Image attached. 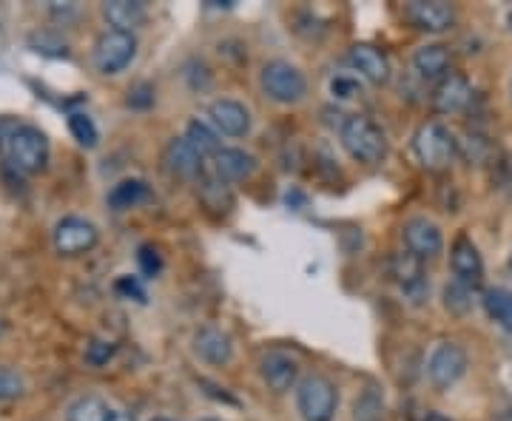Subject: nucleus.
Listing matches in <instances>:
<instances>
[{
	"instance_id": "obj_40",
	"label": "nucleus",
	"mask_w": 512,
	"mask_h": 421,
	"mask_svg": "<svg viewBox=\"0 0 512 421\" xmlns=\"http://www.w3.org/2000/svg\"><path fill=\"white\" fill-rule=\"evenodd\" d=\"M202 421H217V419H202Z\"/></svg>"
},
{
	"instance_id": "obj_23",
	"label": "nucleus",
	"mask_w": 512,
	"mask_h": 421,
	"mask_svg": "<svg viewBox=\"0 0 512 421\" xmlns=\"http://www.w3.org/2000/svg\"><path fill=\"white\" fill-rule=\"evenodd\" d=\"M151 200V185L146 180H120L109 191V205L114 211H128V208H137L143 202Z\"/></svg>"
},
{
	"instance_id": "obj_39",
	"label": "nucleus",
	"mask_w": 512,
	"mask_h": 421,
	"mask_svg": "<svg viewBox=\"0 0 512 421\" xmlns=\"http://www.w3.org/2000/svg\"><path fill=\"white\" fill-rule=\"evenodd\" d=\"M154 421H171V419H154Z\"/></svg>"
},
{
	"instance_id": "obj_35",
	"label": "nucleus",
	"mask_w": 512,
	"mask_h": 421,
	"mask_svg": "<svg viewBox=\"0 0 512 421\" xmlns=\"http://www.w3.org/2000/svg\"><path fill=\"white\" fill-rule=\"evenodd\" d=\"M330 92H333V97H353V94L359 92V86L350 77H336L330 83Z\"/></svg>"
},
{
	"instance_id": "obj_10",
	"label": "nucleus",
	"mask_w": 512,
	"mask_h": 421,
	"mask_svg": "<svg viewBox=\"0 0 512 421\" xmlns=\"http://www.w3.org/2000/svg\"><path fill=\"white\" fill-rule=\"evenodd\" d=\"M402 239L404 248H407L410 254H416L421 262L436 259L441 254V248H444L441 228L433 220H427V217H410V220L404 222Z\"/></svg>"
},
{
	"instance_id": "obj_41",
	"label": "nucleus",
	"mask_w": 512,
	"mask_h": 421,
	"mask_svg": "<svg viewBox=\"0 0 512 421\" xmlns=\"http://www.w3.org/2000/svg\"><path fill=\"white\" fill-rule=\"evenodd\" d=\"M510 94H512V83H510Z\"/></svg>"
},
{
	"instance_id": "obj_38",
	"label": "nucleus",
	"mask_w": 512,
	"mask_h": 421,
	"mask_svg": "<svg viewBox=\"0 0 512 421\" xmlns=\"http://www.w3.org/2000/svg\"><path fill=\"white\" fill-rule=\"evenodd\" d=\"M3 330H6V322H3V319H0V336H3Z\"/></svg>"
},
{
	"instance_id": "obj_33",
	"label": "nucleus",
	"mask_w": 512,
	"mask_h": 421,
	"mask_svg": "<svg viewBox=\"0 0 512 421\" xmlns=\"http://www.w3.org/2000/svg\"><path fill=\"white\" fill-rule=\"evenodd\" d=\"M154 103V86L151 83H137L134 89H128V106L131 109H148Z\"/></svg>"
},
{
	"instance_id": "obj_5",
	"label": "nucleus",
	"mask_w": 512,
	"mask_h": 421,
	"mask_svg": "<svg viewBox=\"0 0 512 421\" xmlns=\"http://www.w3.org/2000/svg\"><path fill=\"white\" fill-rule=\"evenodd\" d=\"M296 407L305 421H333L339 407V393L328 376L311 373L296 385Z\"/></svg>"
},
{
	"instance_id": "obj_27",
	"label": "nucleus",
	"mask_w": 512,
	"mask_h": 421,
	"mask_svg": "<svg viewBox=\"0 0 512 421\" xmlns=\"http://www.w3.org/2000/svg\"><path fill=\"white\" fill-rule=\"evenodd\" d=\"M69 131H72V137L77 140V146L83 148H94L97 140H100V131L94 126V120L89 114H83V111L69 114Z\"/></svg>"
},
{
	"instance_id": "obj_37",
	"label": "nucleus",
	"mask_w": 512,
	"mask_h": 421,
	"mask_svg": "<svg viewBox=\"0 0 512 421\" xmlns=\"http://www.w3.org/2000/svg\"><path fill=\"white\" fill-rule=\"evenodd\" d=\"M111 421H134L131 416H123V413H114V419Z\"/></svg>"
},
{
	"instance_id": "obj_11",
	"label": "nucleus",
	"mask_w": 512,
	"mask_h": 421,
	"mask_svg": "<svg viewBox=\"0 0 512 421\" xmlns=\"http://www.w3.org/2000/svg\"><path fill=\"white\" fill-rule=\"evenodd\" d=\"M404 18L410 20L419 32L441 35L456 23V9L444 0H413L404 6Z\"/></svg>"
},
{
	"instance_id": "obj_25",
	"label": "nucleus",
	"mask_w": 512,
	"mask_h": 421,
	"mask_svg": "<svg viewBox=\"0 0 512 421\" xmlns=\"http://www.w3.org/2000/svg\"><path fill=\"white\" fill-rule=\"evenodd\" d=\"M220 137H222L220 131L214 129L211 123H205V120H191V123H188V129H185V140L197 148L202 157H205V154H211V157H214V154L220 151L222 148Z\"/></svg>"
},
{
	"instance_id": "obj_17",
	"label": "nucleus",
	"mask_w": 512,
	"mask_h": 421,
	"mask_svg": "<svg viewBox=\"0 0 512 421\" xmlns=\"http://www.w3.org/2000/svg\"><path fill=\"white\" fill-rule=\"evenodd\" d=\"M259 376L268 385V390L288 393L291 387H296V379H299V362L282 350H271L259 359Z\"/></svg>"
},
{
	"instance_id": "obj_8",
	"label": "nucleus",
	"mask_w": 512,
	"mask_h": 421,
	"mask_svg": "<svg viewBox=\"0 0 512 421\" xmlns=\"http://www.w3.org/2000/svg\"><path fill=\"white\" fill-rule=\"evenodd\" d=\"M390 276L396 279V285L402 288V296L410 305H421L427 299L430 282L424 274V262L416 254H410L407 248L390 257Z\"/></svg>"
},
{
	"instance_id": "obj_7",
	"label": "nucleus",
	"mask_w": 512,
	"mask_h": 421,
	"mask_svg": "<svg viewBox=\"0 0 512 421\" xmlns=\"http://www.w3.org/2000/svg\"><path fill=\"white\" fill-rule=\"evenodd\" d=\"M467 350L458 342H439L427 359V379L436 390H450L467 373Z\"/></svg>"
},
{
	"instance_id": "obj_14",
	"label": "nucleus",
	"mask_w": 512,
	"mask_h": 421,
	"mask_svg": "<svg viewBox=\"0 0 512 421\" xmlns=\"http://www.w3.org/2000/svg\"><path fill=\"white\" fill-rule=\"evenodd\" d=\"M450 268H453L456 282H461V285H467V288H473V291L481 285V279H484V259L478 254L473 239L461 234V237L453 242V248H450Z\"/></svg>"
},
{
	"instance_id": "obj_30",
	"label": "nucleus",
	"mask_w": 512,
	"mask_h": 421,
	"mask_svg": "<svg viewBox=\"0 0 512 421\" xmlns=\"http://www.w3.org/2000/svg\"><path fill=\"white\" fill-rule=\"evenodd\" d=\"M23 390H26V382H23V376H20L18 370L0 365V402L18 399V396H23Z\"/></svg>"
},
{
	"instance_id": "obj_18",
	"label": "nucleus",
	"mask_w": 512,
	"mask_h": 421,
	"mask_svg": "<svg viewBox=\"0 0 512 421\" xmlns=\"http://www.w3.org/2000/svg\"><path fill=\"white\" fill-rule=\"evenodd\" d=\"M211 171L222 177L225 183H242L248 177H254L256 157L245 148L222 146L214 157H211Z\"/></svg>"
},
{
	"instance_id": "obj_1",
	"label": "nucleus",
	"mask_w": 512,
	"mask_h": 421,
	"mask_svg": "<svg viewBox=\"0 0 512 421\" xmlns=\"http://www.w3.org/2000/svg\"><path fill=\"white\" fill-rule=\"evenodd\" d=\"M0 154L18 174H40L49 165V140L37 126L0 117Z\"/></svg>"
},
{
	"instance_id": "obj_12",
	"label": "nucleus",
	"mask_w": 512,
	"mask_h": 421,
	"mask_svg": "<svg viewBox=\"0 0 512 421\" xmlns=\"http://www.w3.org/2000/svg\"><path fill=\"white\" fill-rule=\"evenodd\" d=\"M473 103V86L464 74H447L430 94V106L436 114H461Z\"/></svg>"
},
{
	"instance_id": "obj_3",
	"label": "nucleus",
	"mask_w": 512,
	"mask_h": 421,
	"mask_svg": "<svg viewBox=\"0 0 512 421\" xmlns=\"http://www.w3.org/2000/svg\"><path fill=\"white\" fill-rule=\"evenodd\" d=\"M262 94L279 106H296L308 94V77L288 60H268L259 72Z\"/></svg>"
},
{
	"instance_id": "obj_26",
	"label": "nucleus",
	"mask_w": 512,
	"mask_h": 421,
	"mask_svg": "<svg viewBox=\"0 0 512 421\" xmlns=\"http://www.w3.org/2000/svg\"><path fill=\"white\" fill-rule=\"evenodd\" d=\"M114 410L97 396H83L66 410V421H111Z\"/></svg>"
},
{
	"instance_id": "obj_13",
	"label": "nucleus",
	"mask_w": 512,
	"mask_h": 421,
	"mask_svg": "<svg viewBox=\"0 0 512 421\" xmlns=\"http://www.w3.org/2000/svg\"><path fill=\"white\" fill-rule=\"evenodd\" d=\"M163 165L171 177H180V180H197L205 174V157L185 137H174L165 146Z\"/></svg>"
},
{
	"instance_id": "obj_22",
	"label": "nucleus",
	"mask_w": 512,
	"mask_h": 421,
	"mask_svg": "<svg viewBox=\"0 0 512 421\" xmlns=\"http://www.w3.org/2000/svg\"><path fill=\"white\" fill-rule=\"evenodd\" d=\"M103 18L109 20L114 32L134 35V29H140L146 23L148 9L140 0H109V3H103Z\"/></svg>"
},
{
	"instance_id": "obj_36",
	"label": "nucleus",
	"mask_w": 512,
	"mask_h": 421,
	"mask_svg": "<svg viewBox=\"0 0 512 421\" xmlns=\"http://www.w3.org/2000/svg\"><path fill=\"white\" fill-rule=\"evenodd\" d=\"M421 421H453V419H447V416H441V413H427Z\"/></svg>"
},
{
	"instance_id": "obj_28",
	"label": "nucleus",
	"mask_w": 512,
	"mask_h": 421,
	"mask_svg": "<svg viewBox=\"0 0 512 421\" xmlns=\"http://www.w3.org/2000/svg\"><path fill=\"white\" fill-rule=\"evenodd\" d=\"M444 308L453 313V316L470 313V308H473V288L461 285L456 279L450 285H444Z\"/></svg>"
},
{
	"instance_id": "obj_24",
	"label": "nucleus",
	"mask_w": 512,
	"mask_h": 421,
	"mask_svg": "<svg viewBox=\"0 0 512 421\" xmlns=\"http://www.w3.org/2000/svg\"><path fill=\"white\" fill-rule=\"evenodd\" d=\"M481 302H484V311L487 316L498 322V325H504V328H512V291L510 288H487L484 296H481Z\"/></svg>"
},
{
	"instance_id": "obj_9",
	"label": "nucleus",
	"mask_w": 512,
	"mask_h": 421,
	"mask_svg": "<svg viewBox=\"0 0 512 421\" xmlns=\"http://www.w3.org/2000/svg\"><path fill=\"white\" fill-rule=\"evenodd\" d=\"M100 239V231L97 225L83 217H63V220L55 225V234H52V242H55L57 254L63 257H80V254H89L94 245Z\"/></svg>"
},
{
	"instance_id": "obj_21",
	"label": "nucleus",
	"mask_w": 512,
	"mask_h": 421,
	"mask_svg": "<svg viewBox=\"0 0 512 421\" xmlns=\"http://www.w3.org/2000/svg\"><path fill=\"white\" fill-rule=\"evenodd\" d=\"M197 197H200L202 208L208 214H228L234 208V191H231V183H225L222 177H217L214 171H205L200 177V185H197Z\"/></svg>"
},
{
	"instance_id": "obj_32",
	"label": "nucleus",
	"mask_w": 512,
	"mask_h": 421,
	"mask_svg": "<svg viewBox=\"0 0 512 421\" xmlns=\"http://www.w3.org/2000/svg\"><path fill=\"white\" fill-rule=\"evenodd\" d=\"M137 262H140V271H143L146 276H157L160 271H163V259H160V254H157L151 245H143V248H140Z\"/></svg>"
},
{
	"instance_id": "obj_6",
	"label": "nucleus",
	"mask_w": 512,
	"mask_h": 421,
	"mask_svg": "<svg viewBox=\"0 0 512 421\" xmlns=\"http://www.w3.org/2000/svg\"><path fill=\"white\" fill-rule=\"evenodd\" d=\"M137 57V37L131 32H103L94 43V66L100 74H120Z\"/></svg>"
},
{
	"instance_id": "obj_42",
	"label": "nucleus",
	"mask_w": 512,
	"mask_h": 421,
	"mask_svg": "<svg viewBox=\"0 0 512 421\" xmlns=\"http://www.w3.org/2000/svg\"><path fill=\"white\" fill-rule=\"evenodd\" d=\"M510 265H512V259H510Z\"/></svg>"
},
{
	"instance_id": "obj_34",
	"label": "nucleus",
	"mask_w": 512,
	"mask_h": 421,
	"mask_svg": "<svg viewBox=\"0 0 512 421\" xmlns=\"http://www.w3.org/2000/svg\"><path fill=\"white\" fill-rule=\"evenodd\" d=\"M114 288H117V293H123V296H128V299H137V302H146V291L140 288V282H137L134 276H120Z\"/></svg>"
},
{
	"instance_id": "obj_43",
	"label": "nucleus",
	"mask_w": 512,
	"mask_h": 421,
	"mask_svg": "<svg viewBox=\"0 0 512 421\" xmlns=\"http://www.w3.org/2000/svg\"><path fill=\"white\" fill-rule=\"evenodd\" d=\"M510 20H512V18H510Z\"/></svg>"
},
{
	"instance_id": "obj_4",
	"label": "nucleus",
	"mask_w": 512,
	"mask_h": 421,
	"mask_svg": "<svg viewBox=\"0 0 512 421\" xmlns=\"http://www.w3.org/2000/svg\"><path fill=\"white\" fill-rule=\"evenodd\" d=\"M413 151L421 168L427 171H447L458 154V140L450 134V129L439 120L421 123L413 134Z\"/></svg>"
},
{
	"instance_id": "obj_29",
	"label": "nucleus",
	"mask_w": 512,
	"mask_h": 421,
	"mask_svg": "<svg viewBox=\"0 0 512 421\" xmlns=\"http://www.w3.org/2000/svg\"><path fill=\"white\" fill-rule=\"evenodd\" d=\"M353 416H356V421H382L384 399L379 396V390H373V387L365 390L353 404Z\"/></svg>"
},
{
	"instance_id": "obj_20",
	"label": "nucleus",
	"mask_w": 512,
	"mask_h": 421,
	"mask_svg": "<svg viewBox=\"0 0 512 421\" xmlns=\"http://www.w3.org/2000/svg\"><path fill=\"white\" fill-rule=\"evenodd\" d=\"M450 66H453V55L444 43H424L416 49L413 55V69L419 74L421 80H444L450 74Z\"/></svg>"
},
{
	"instance_id": "obj_2",
	"label": "nucleus",
	"mask_w": 512,
	"mask_h": 421,
	"mask_svg": "<svg viewBox=\"0 0 512 421\" xmlns=\"http://www.w3.org/2000/svg\"><path fill=\"white\" fill-rule=\"evenodd\" d=\"M339 143L356 163L362 165H379L387 157L384 131L365 114H348L339 123Z\"/></svg>"
},
{
	"instance_id": "obj_16",
	"label": "nucleus",
	"mask_w": 512,
	"mask_h": 421,
	"mask_svg": "<svg viewBox=\"0 0 512 421\" xmlns=\"http://www.w3.org/2000/svg\"><path fill=\"white\" fill-rule=\"evenodd\" d=\"M208 123L225 137H245L251 131V111L239 100L220 97L208 106Z\"/></svg>"
},
{
	"instance_id": "obj_31",
	"label": "nucleus",
	"mask_w": 512,
	"mask_h": 421,
	"mask_svg": "<svg viewBox=\"0 0 512 421\" xmlns=\"http://www.w3.org/2000/svg\"><path fill=\"white\" fill-rule=\"evenodd\" d=\"M114 353H117V345H114V342H109V339H92V342L86 345L83 359H86V365L103 367V365H109Z\"/></svg>"
},
{
	"instance_id": "obj_19",
	"label": "nucleus",
	"mask_w": 512,
	"mask_h": 421,
	"mask_svg": "<svg viewBox=\"0 0 512 421\" xmlns=\"http://www.w3.org/2000/svg\"><path fill=\"white\" fill-rule=\"evenodd\" d=\"M194 353L208 365H228L234 356V345H231V336L225 330L205 325L194 333Z\"/></svg>"
},
{
	"instance_id": "obj_15",
	"label": "nucleus",
	"mask_w": 512,
	"mask_h": 421,
	"mask_svg": "<svg viewBox=\"0 0 512 421\" xmlns=\"http://www.w3.org/2000/svg\"><path fill=\"white\" fill-rule=\"evenodd\" d=\"M348 60L350 66H353V72L362 74L367 83H373V86H384L393 77L390 57L384 55L379 46H373V43H353L348 52Z\"/></svg>"
}]
</instances>
